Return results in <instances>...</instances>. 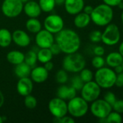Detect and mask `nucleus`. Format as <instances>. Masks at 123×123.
I'll return each mask as SVG.
<instances>
[{
  "label": "nucleus",
  "instance_id": "obj_22",
  "mask_svg": "<svg viewBox=\"0 0 123 123\" xmlns=\"http://www.w3.org/2000/svg\"><path fill=\"white\" fill-rule=\"evenodd\" d=\"M31 68H32L30 66H28L26 63L22 62V63L15 66L14 72L15 76L18 79L23 78V77H28V76H30Z\"/></svg>",
  "mask_w": 123,
  "mask_h": 123
},
{
  "label": "nucleus",
  "instance_id": "obj_40",
  "mask_svg": "<svg viewBox=\"0 0 123 123\" xmlns=\"http://www.w3.org/2000/svg\"><path fill=\"white\" fill-rule=\"evenodd\" d=\"M115 86H116L117 87H120V88L123 87V72L117 74Z\"/></svg>",
  "mask_w": 123,
  "mask_h": 123
},
{
  "label": "nucleus",
  "instance_id": "obj_26",
  "mask_svg": "<svg viewBox=\"0 0 123 123\" xmlns=\"http://www.w3.org/2000/svg\"><path fill=\"white\" fill-rule=\"evenodd\" d=\"M38 4L41 11L46 13L52 12L56 6L55 0H38Z\"/></svg>",
  "mask_w": 123,
  "mask_h": 123
},
{
  "label": "nucleus",
  "instance_id": "obj_20",
  "mask_svg": "<svg viewBox=\"0 0 123 123\" xmlns=\"http://www.w3.org/2000/svg\"><path fill=\"white\" fill-rule=\"evenodd\" d=\"M6 58H7V61L9 63L16 66L17 64H20V63L24 62L25 54L20 50H11V51L8 52Z\"/></svg>",
  "mask_w": 123,
  "mask_h": 123
},
{
  "label": "nucleus",
  "instance_id": "obj_34",
  "mask_svg": "<svg viewBox=\"0 0 123 123\" xmlns=\"http://www.w3.org/2000/svg\"><path fill=\"white\" fill-rule=\"evenodd\" d=\"M101 34L100 30H93L89 34V39L94 43H98L101 41Z\"/></svg>",
  "mask_w": 123,
  "mask_h": 123
},
{
  "label": "nucleus",
  "instance_id": "obj_25",
  "mask_svg": "<svg viewBox=\"0 0 123 123\" xmlns=\"http://www.w3.org/2000/svg\"><path fill=\"white\" fill-rule=\"evenodd\" d=\"M53 54L51 53L49 48H40L37 52L38 61L41 63H45L52 60Z\"/></svg>",
  "mask_w": 123,
  "mask_h": 123
},
{
  "label": "nucleus",
  "instance_id": "obj_9",
  "mask_svg": "<svg viewBox=\"0 0 123 123\" xmlns=\"http://www.w3.org/2000/svg\"><path fill=\"white\" fill-rule=\"evenodd\" d=\"M91 113L96 118L104 119L112 111V105H110L104 99H97L91 102L89 107Z\"/></svg>",
  "mask_w": 123,
  "mask_h": 123
},
{
  "label": "nucleus",
  "instance_id": "obj_51",
  "mask_svg": "<svg viewBox=\"0 0 123 123\" xmlns=\"http://www.w3.org/2000/svg\"><path fill=\"white\" fill-rule=\"evenodd\" d=\"M21 1H22L23 2V4H24V3H25V2H27V1H28L29 0H21Z\"/></svg>",
  "mask_w": 123,
  "mask_h": 123
},
{
  "label": "nucleus",
  "instance_id": "obj_23",
  "mask_svg": "<svg viewBox=\"0 0 123 123\" xmlns=\"http://www.w3.org/2000/svg\"><path fill=\"white\" fill-rule=\"evenodd\" d=\"M26 30L33 34H36L42 29V24L37 18H29L25 23Z\"/></svg>",
  "mask_w": 123,
  "mask_h": 123
},
{
  "label": "nucleus",
  "instance_id": "obj_4",
  "mask_svg": "<svg viewBox=\"0 0 123 123\" xmlns=\"http://www.w3.org/2000/svg\"><path fill=\"white\" fill-rule=\"evenodd\" d=\"M86 59L84 56L76 52L66 54L62 61V68L67 72L77 74L86 67Z\"/></svg>",
  "mask_w": 123,
  "mask_h": 123
},
{
  "label": "nucleus",
  "instance_id": "obj_2",
  "mask_svg": "<svg viewBox=\"0 0 123 123\" xmlns=\"http://www.w3.org/2000/svg\"><path fill=\"white\" fill-rule=\"evenodd\" d=\"M90 17L91 21L96 25L99 27H105L112 21L114 11L112 7L103 3L94 7Z\"/></svg>",
  "mask_w": 123,
  "mask_h": 123
},
{
  "label": "nucleus",
  "instance_id": "obj_33",
  "mask_svg": "<svg viewBox=\"0 0 123 123\" xmlns=\"http://www.w3.org/2000/svg\"><path fill=\"white\" fill-rule=\"evenodd\" d=\"M83 84H84V82L82 81V79H80V77L79 76H75L71 80V86L77 92L80 91Z\"/></svg>",
  "mask_w": 123,
  "mask_h": 123
},
{
  "label": "nucleus",
  "instance_id": "obj_42",
  "mask_svg": "<svg viewBox=\"0 0 123 123\" xmlns=\"http://www.w3.org/2000/svg\"><path fill=\"white\" fill-rule=\"evenodd\" d=\"M43 64H44V65H43V67H44L49 72L51 71L54 68V63L51 62V61H48V62L43 63Z\"/></svg>",
  "mask_w": 123,
  "mask_h": 123
},
{
  "label": "nucleus",
  "instance_id": "obj_10",
  "mask_svg": "<svg viewBox=\"0 0 123 123\" xmlns=\"http://www.w3.org/2000/svg\"><path fill=\"white\" fill-rule=\"evenodd\" d=\"M48 109L51 115L55 118H60L67 115V102L58 97L50 99L48 104Z\"/></svg>",
  "mask_w": 123,
  "mask_h": 123
},
{
  "label": "nucleus",
  "instance_id": "obj_18",
  "mask_svg": "<svg viewBox=\"0 0 123 123\" xmlns=\"http://www.w3.org/2000/svg\"><path fill=\"white\" fill-rule=\"evenodd\" d=\"M76 94L77 91L71 85L67 86L65 84H61L57 91V97L65 100H70L77 96Z\"/></svg>",
  "mask_w": 123,
  "mask_h": 123
},
{
  "label": "nucleus",
  "instance_id": "obj_24",
  "mask_svg": "<svg viewBox=\"0 0 123 123\" xmlns=\"http://www.w3.org/2000/svg\"><path fill=\"white\" fill-rule=\"evenodd\" d=\"M12 42V33L7 28L0 29V47L7 48L11 45Z\"/></svg>",
  "mask_w": 123,
  "mask_h": 123
},
{
  "label": "nucleus",
  "instance_id": "obj_12",
  "mask_svg": "<svg viewBox=\"0 0 123 123\" xmlns=\"http://www.w3.org/2000/svg\"><path fill=\"white\" fill-rule=\"evenodd\" d=\"M35 41L39 48H49L54 43L55 38L52 33L45 29H41L36 34Z\"/></svg>",
  "mask_w": 123,
  "mask_h": 123
},
{
  "label": "nucleus",
  "instance_id": "obj_45",
  "mask_svg": "<svg viewBox=\"0 0 123 123\" xmlns=\"http://www.w3.org/2000/svg\"><path fill=\"white\" fill-rule=\"evenodd\" d=\"M4 103V96L0 90V108L3 106Z\"/></svg>",
  "mask_w": 123,
  "mask_h": 123
},
{
  "label": "nucleus",
  "instance_id": "obj_53",
  "mask_svg": "<svg viewBox=\"0 0 123 123\" xmlns=\"http://www.w3.org/2000/svg\"></svg>",
  "mask_w": 123,
  "mask_h": 123
},
{
  "label": "nucleus",
  "instance_id": "obj_47",
  "mask_svg": "<svg viewBox=\"0 0 123 123\" xmlns=\"http://www.w3.org/2000/svg\"><path fill=\"white\" fill-rule=\"evenodd\" d=\"M65 0H55L56 5H62L64 4Z\"/></svg>",
  "mask_w": 123,
  "mask_h": 123
},
{
  "label": "nucleus",
  "instance_id": "obj_1",
  "mask_svg": "<svg viewBox=\"0 0 123 123\" xmlns=\"http://www.w3.org/2000/svg\"><path fill=\"white\" fill-rule=\"evenodd\" d=\"M55 41L59 45L61 52L65 54L76 53L81 45V40L79 35L72 29H63L56 34Z\"/></svg>",
  "mask_w": 123,
  "mask_h": 123
},
{
  "label": "nucleus",
  "instance_id": "obj_27",
  "mask_svg": "<svg viewBox=\"0 0 123 123\" xmlns=\"http://www.w3.org/2000/svg\"><path fill=\"white\" fill-rule=\"evenodd\" d=\"M37 61H38V59H37V53H36L34 50H30L28 51L26 54H25V60H24V62L26 63L31 68L36 66Z\"/></svg>",
  "mask_w": 123,
  "mask_h": 123
},
{
  "label": "nucleus",
  "instance_id": "obj_46",
  "mask_svg": "<svg viewBox=\"0 0 123 123\" xmlns=\"http://www.w3.org/2000/svg\"><path fill=\"white\" fill-rule=\"evenodd\" d=\"M118 52L122 55V56L123 57V41L120 44V46H119V49H118Z\"/></svg>",
  "mask_w": 123,
  "mask_h": 123
},
{
  "label": "nucleus",
  "instance_id": "obj_14",
  "mask_svg": "<svg viewBox=\"0 0 123 123\" xmlns=\"http://www.w3.org/2000/svg\"><path fill=\"white\" fill-rule=\"evenodd\" d=\"M13 43L21 48L28 47L30 43V37L29 35L22 30H15L12 33Z\"/></svg>",
  "mask_w": 123,
  "mask_h": 123
},
{
  "label": "nucleus",
  "instance_id": "obj_15",
  "mask_svg": "<svg viewBox=\"0 0 123 123\" xmlns=\"http://www.w3.org/2000/svg\"><path fill=\"white\" fill-rule=\"evenodd\" d=\"M31 80L36 84L45 82L49 78V71L43 66H34L30 74Z\"/></svg>",
  "mask_w": 123,
  "mask_h": 123
},
{
  "label": "nucleus",
  "instance_id": "obj_19",
  "mask_svg": "<svg viewBox=\"0 0 123 123\" xmlns=\"http://www.w3.org/2000/svg\"><path fill=\"white\" fill-rule=\"evenodd\" d=\"M91 17L89 14L81 12L76 15H75V18L73 19L74 25L79 29H83L88 27L91 22Z\"/></svg>",
  "mask_w": 123,
  "mask_h": 123
},
{
  "label": "nucleus",
  "instance_id": "obj_29",
  "mask_svg": "<svg viewBox=\"0 0 123 123\" xmlns=\"http://www.w3.org/2000/svg\"><path fill=\"white\" fill-rule=\"evenodd\" d=\"M106 121L107 123H122L123 117L121 114L112 110L106 117Z\"/></svg>",
  "mask_w": 123,
  "mask_h": 123
},
{
  "label": "nucleus",
  "instance_id": "obj_48",
  "mask_svg": "<svg viewBox=\"0 0 123 123\" xmlns=\"http://www.w3.org/2000/svg\"><path fill=\"white\" fill-rule=\"evenodd\" d=\"M4 120H5V118H4V117H3V116H1V115H0V123H2L4 121Z\"/></svg>",
  "mask_w": 123,
  "mask_h": 123
},
{
  "label": "nucleus",
  "instance_id": "obj_5",
  "mask_svg": "<svg viewBox=\"0 0 123 123\" xmlns=\"http://www.w3.org/2000/svg\"><path fill=\"white\" fill-rule=\"evenodd\" d=\"M89 110L88 102L83 97L75 96L67 102V112L74 118L84 117Z\"/></svg>",
  "mask_w": 123,
  "mask_h": 123
},
{
  "label": "nucleus",
  "instance_id": "obj_16",
  "mask_svg": "<svg viewBox=\"0 0 123 123\" xmlns=\"http://www.w3.org/2000/svg\"><path fill=\"white\" fill-rule=\"evenodd\" d=\"M64 6L65 11L70 15H76L83 12L85 6L84 0H65Z\"/></svg>",
  "mask_w": 123,
  "mask_h": 123
},
{
  "label": "nucleus",
  "instance_id": "obj_31",
  "mask_svg": "<svg viewBox=\"0 0 123 123\" xmlns=\"http://www.w3.org/2000/svg\"><path fill=\"white\" fill-rule=\"evenodd\" d=\"M25 97V99H24V105L25 106L26 108L28 109H30V110H33L34 108L36 107L37 106V99L35 97H33V95L29 94V95H27Z\"/></svg>",
  "mask_w": 123,
  "mask_h": 123
},
{
  "label": "nucleus",
  "instance_id": "obj_35",
  "mask_svg": "<svg viewBox=\"0 0 123 123\" xmlns=\"http://www.w3.org/2000/svg\"><path fill=\"white\" fill-rule=\"evenodd\" d=\"M104 99L110 105L112 106V105L115 102V101L117 100V97L115 94L114 92H107L105 93L104 96Z\"/></svg>",
  "mask_w": 123,
  "mask_h": 123
},
{
  "label": "nucleus",
  "instance_id": "obj_17",
  "mask_svg": "<svg viewBox=\"0 0 123 123\" xmlns=\"http://www.w3.org/2000/svg\"><path fill=\"white\" fill-rule=\"evenodd\" d=\"M23 12L29 18H38L42 12L38 2L32 0L24 3Z\"/></svg>",
  "mask_w": 123,
  "mask_h": 123
},
{
  "label": "nucleus",
  "instance_id": "obj_32",
  "mask_svg": "<svg viewBox=\"0 0 123 123\" xmlns=\"http://www.w3.org/2000/svg\"><path fill=\"white\" fill-rule=\"evenodd\" d=\"M91 64L94 68L99 69L102 67H104L106 64L105 59L103 58V56H99V55H95L92 60H91Z\"/></svg>",
  "mask_w": 123,
  "mask_h": 123
},
{
  "label": "nucleus",
  "instance_id": "obj_21",
  "mask_svg": "<svg viewBox=\"0 0 123 123\" xmlns=\"http://www.w3.org/2000/svg\"><path fill=\"white\" fill-rule=\"evenodd\" d=\"M123 61V57L119 52H111L107 55L105 58L107 65L112 68L121 65Z\"/></svg>",
  "mask_w": 123,
  "mask_h": 123
},
{
  "label": "nucleus",
  "instance_id": "obj_38",
  "mask_svg": "<svg viewBox=\"0 0 123 123\" xmlns=\"http://www.w3.org/2000/svg\"><path fill=\"white\" fill-rule=\"evenodd\" d=\"M94 54L95 55H99V56H103L105 53V49L103 46L101 45H96L94 47L93 50Z\"/></svg>",
  "mask_w": 123,
  "mask_h": 123
},
{
  "label": "nucleus",
  "instance_id": "obj_49",
  "mask_svg": "<svg viewBox=\"0 0 123 123\" xmlns=\"http://www.w3.org/2000/svg\"><path fill=\"white\" fill-rule=\"evenodd\" d=\"M120 9H123V2H121V3H120L119 4V5L117 6Z\"/></svg>",
  "mask_w": 123,
  "mask_h": 123
},
{
  "label": "nucleus",
  "instance_id": "obj_7",
  "mask_svg": "<svg viewBox=\"0 0 123 123\" xmlns=\"http://www.w3.org/2000/svg\"><path fill=\"white\" fill-rule=\"evenodd\" d=\"M23 2L21 0H4L1 10L2 14L8 18L18 17L23 11Z\"/></svg>",
  "mask_w": 123,
  "mask_h": 123
},
{
  "label": "nucleus",
  "instance_id": "obj_41",
  "mask_svg": "<svg viewBox=\"0 0 123 123\" xmlns=\"http://www.w3.org/2000/svg\"><path fill=\"white\" fill-rule=\"evenodd\" d=\"M104 4L111 6V7H114V6H117L119 5L120 3L122 2V0H102Z\"/></svg>",
  "mask_w": 123,
  "mask_h": 123
},
{
  "label": "nucleus",
  "instance_id": "obj_8",
  "mask_svg": "<svg viewBox=\"0 0 123 123\" xmlns=\"http://www.w3.org/2000/svg\"><path fill=\"white\" fill-rule=\"evenodd\" d=\"M101 92V88L96 84L95 81H90L84 83L80 89L81 97H83L87 102L91 103L96 99H99Z\"/></svg>",
  "mask_w": 123,
  "mask_h": 123
},
{
  "label": "nucleus",
  "instance_id": "obj_11",
  "mask_svg": "<svg viewBox=\"0 0 123 123\" xmlns=\"http://www.w3.org/2000/svg\"><path fill=\"white\" fill-rule=\"evenodd\" d=\"M44 29L56 35L64 29L65 22L63 18L57 14H51L46 16L43 20Z\"/></svg>",
  "mask_w": 123,
  "mask_h": 123
},
{
  "label": "nucleus",
  "instance_id": "obj_13",
  "mask_svg": "<svg viewBox=\"0 0 123 123\" xmlns=\"http://www.w3.org/2000/svg\"><path fill=\"white\" fill-rule=\"evenodd\" d=\"M17 93L22 96L25 97L32 93L33 89V81L29 76L20 78L16 86Z\"/></svg>",
  "mask_w": 123,
  "mask_h": 123
},
{
  "label": "nucleus",
  "instance_id": "obj_36",
  "mask_svg": "<svg viewBox=\"0 0 123 123\" xmlns=\"http://www.w3.org/2000/svg\"><path fill=\"white\" fill-rule=\"evenodd\" d=\"M112 110L115 111L120 114H123V99H117L115 101V102L112 106Z\"/></svg>",
  "mask_w": 123,
  "mask_h": 123
},
{
  "label": "nucleus",
  "instance_id": "obj_3",
  "mask_svg": "<svg viewBox=\"0 0 123 123\" xmlns=\"http://www.w3.org/2000/svg\"><path fill=\"white\" fill-rule=\"evenodd\" d=\"M117 74L110 67L104 66L96 70L94 74V81L101 88L104 89H110L115 85Z\"/></svg>",
  "mask_w": 123,
  "mask_h": 123
},
{
  "label": "nucleus",
  "instance_id": "obj_44",
  "mask_svg": "<svg viewBox=\"0 0 123 123\" xmlns=\"http://www.w3.org/2000/svg\"><path fill=\"white\" fill-rule=\"evenodd\" d=\"M113 70L115 71V72L117 74H120V73H121V72H123V68H122V66H121V65H119V66L115 67Z\"/></svg>",
  "mask_w": 123,
  "mask_h": 123
},
{
  "label": "nucleus",
  "instance_id": "obj_28",
  "mask_svg": "<svg viewBox=\"0 0 123 123\" xmlns=\"http://www.w3.org/2000/svg\"><path fill=\"white\" fill-rule=\"evenodd\" d=\"M56 81L59 84H65L68 81V74L65 69L59 70L55 76Z\"/></svg>",
  "mask_w": 123,
  "mask_h": 123
},
{
  "label": "nucleus",
  "instance_id": "obj_52",
  "mask_svg": "<svg viewBox=\"0 0 123 123\" xmlns=\"http://www.w3.org/2000/svg\"><path fill=\"white\" fill-rule=\"evenodd\" d=\"M121 66H122V68H123V62H122V63H121Z\"/></svg>",
  "mask_w": 123,
  "mask_h": 123
},
{
  "label": "nucleus",
  "instance_id": "obj_54",
  "mask_svg": "<svg viewBox=\"0 0 123 123\" xmlns=\"http://www.w3.org/2000/svg\"><path fill=\"white\" fill-rule=\"evenodd\" d=\"M122 2H123V0H122Z\"/></svg>",
  "mask_w": 123,
  "mask_h": 123
},
{
  "label": "nucleus",
  "instance_id": "obj_6",
  "mask_svg": "<svg viewBox=\"0 0 123 123\" xmlns=\"http://www.w3.org/2000/svg\"><path fill=\"white\" fill-rule=\"evenodd\" d=\"M120 31L118 26L114 23H109L105 26L101 34V42L107 46H114L120 42Z\"/></svg>",
  "mask_w": 123,
  "mask_h": 123
},
{
  "label": "nucleus",
  "instance_id": "obj_39",
  "mask_svg": "<svg viewBox=\"0 0 123 123\" xmlns=\"http://www.w3.org/2000/svg\"><path fill=\"white\" fill-rule=\"evenodd\" d=\"M49 49H50L51 53L53 54V55H59L60 53H62V52H61V50H60V48H59V45H58L56 43H54L50 46Z\"/></svg>",
  "mask_w": 123,
  "mask_h": 123
},
{
  "label": "nucleus",
  "instance_id": "obj_55",
  "mask_svg": "<svg viewBox=\"0 0 123 123\" xmlns=\"http://www.w3.org/2000/svg\"></svg>",
  "mask_w": 123,
  "mask_h": 123
},
{
  "label": "nucleus",
  "instance_id": "obj_37",
  "mask_svg": "<svg viewBox=\"0 0 123 123\" xmlns=\"http://www.w3.org/2000/svg\"><path fill=\"white\" fill-rule=\"evenodd\" d=\"M54 121L57 123H74L75 122V120L72 116H64L60 118H55L54 119Z\"/></svg>",
  "mask_w": 123,
  "mask_h": 123
},
{
  "label": "nucleus",
  "instance_id": "obj_30",
  "mask_svg": "<svg viewBox=\"0 0 123 123\" xmlns=\"http://www.w3.org/2000/svg\"><path fill=\"white\" fill-rule=\"evenodd\" d=\"M79 73H80L79 76L80 77V79L84 83L88 82L94 79V74L91 71V70H90L89 68H84Z\"/></svg>",
  "mask_w": 123,
  "mask_h": 123
},
{
  "label": "nucleus",
  "instance_id": "obj_43",
  "mask_svg": "<svg viewBox=\"0 0 123 123\" xmlns=\"http://www.w3.org/2000/svg\"><path fill=\"white\" fill-rule=\"evenodd\" d=\"M93 9H94V6H92L91 5H86V6H84L83 9V12L90 15L92 13Z\"/></svg>",
  "mask_w": 123,
  "mask_h": 123
},
{
  "label": "nucleus",
  "instance_id": "obj_50",
  "mask_svg": "<svg viewBox=\"0 0 123 123\" xmlns=\"http://www.w3.org/2000/svg\"><path fill=\"white\" fill-rule=\"evenodd\" d=\"M121 19H122V22L123 23V10L122 12V14H121Z\"/></svg>",
  "mask_w": 123,
  "mask_h": 123
}]
</instances>
